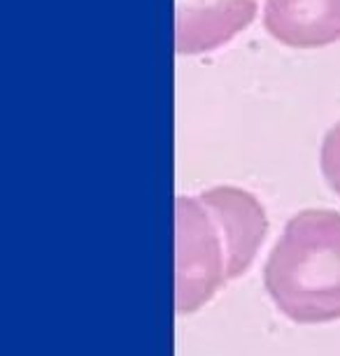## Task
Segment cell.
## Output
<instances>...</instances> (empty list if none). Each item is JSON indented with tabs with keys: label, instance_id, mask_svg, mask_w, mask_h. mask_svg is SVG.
<instances>
[{
	"label": "cell",
	"instance_id": "1",
	"mask_svg": "<svg viewBox=\"0 0 340 356\" xmlns=\"http://www.w3.org/2000/svg\"><path fill=\"white\" fill-rule=\"evenodd\" d=\"M268 233L266 210L250 191L215 186L175 200V307L191 314L254 264Z\"/></svg>",
	"mask_w": 340,
	"mask_h": 356
},
{
	"label": "cell",
	"instance_id": "2",
	"mask_svg": "<svg viewBox=\"0 0 340 356\" xmlns=\"http://www.w3.org/2000/svg\"><path fill=\"white\" fill-rule=\"evenodd\" d=\"M264 284L296 324L340 319V212L303 210L286 221L266 261Z\"/></svg>",
	"mask_w": 340,
	"mask_h": 356
},
{
	"label": "cell",
	"instance_id": "3",
	"mask_svg": "<svg viewBox=\"0 0 340 356\" xmlns=\"http://www.w3.org/2000/svg\"><path fill=\"white\" fill-rule=\"evenodd\" d=\"M259 0H175V51H215L254 22Z\"/></svg>",
	"mask_w": 340,
	"mask_h": 356
},
{
	"label": "cell",
	"instance_id": "4",
	"mask_svg": "<svg viewBox=\"0 0 340 356\" xmlns=\"http://www.w3.org/2000/svg\"><path fill=\"white\" fill-rule=\"evenodd\" d=\"M264 26L294 49H317L340 40V0H266Z\"/></svg>",
	"mask_w": 340,
	"mask_h": 356
},
{
	"label": "cell",
	"instance_id": "5",
	"mask_svg": "<svg viewBox=\"0 0 340 356\" xmlns=\"http://www.w3.org/2000/svg\"><path fill=\"white\" fill-rule=\"evenodd\" d=\"M319 168L331 186V191L340 198V122L326 131L322 140V152H319Z\"/></svg>",
	"mask_w": 340,
	"mask_h": 356
}]
</instances>
